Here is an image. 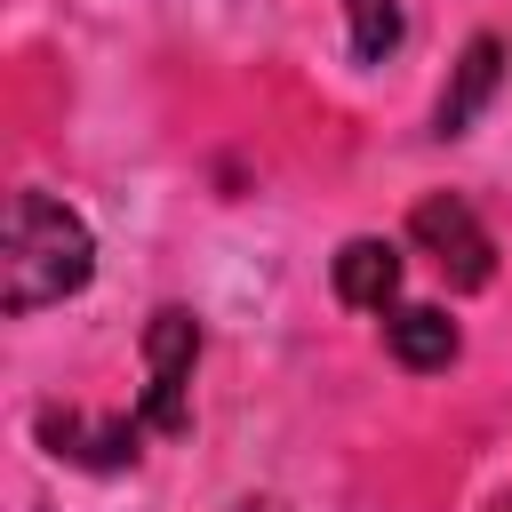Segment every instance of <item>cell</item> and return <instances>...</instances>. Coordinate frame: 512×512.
I'll list each match as a JSON object with an SVG mask.
<instances>
[{"mask_svg":"<svg viewBox=\"0 0 512 512\" xmlns=\"http://www.w3.org/2000/svg\"><path fill=\"white\" fill-rule=\"evenodd\" d=\"M96 272V240L88 224L48 200V192H16L8 200V256H0V304L24 320L40 304H64L72 288H88Z\"/></svg>","mask_w":512,"mask_h":512,"instance_id":"1","label":"cell"},{"mask_svg":"<svg viewBox=\"0 0 512 512\" xmlns=\"http://www.w3.org/2000/svg\"><path fill=\"white\" fill-rule=\"evenodd\" d=\"M192 360H200V328H192V312H152V328H144V400H136V424L144 432H184L192 424Z\"/></svg>","mask_w":512,"mask_h":512,"instance_id":"2","label":"cell"},{"mask_svg":"<svg viewBox=\"0 0 512 512\" xmlns=\"http://www.w3.org/2000/svg\"><path fill=\"white\" fill-rule=\"evenodd\" d=\"M408 240L456 280V288H488V272H496V240H488V224L456 200V192H432V200H416V216H408Z\"/></svg>","mask_w":512,"mask_h":512,"instance_id":"3","label":"cell"},{"mask_svg":"<svg viewBox=\"0 0 512 512\" xmlns=\"http://www.w3.org/2000/svg\"><path fill=\"white\" fill-rule=\"evenodd\" d=\"M328 280H336V296H344L352 312H384V304L400 296V248H392V240H344Z\"/></svg>","mask_w":512,"mask_h":512,"instance_id":"4","label":"cell"},{"mask_svg":"<svg viewBox=\"0 0 512 512\" xmlns=\"http://www.w3.org/2000/svg\"><path fill=\"white\" fill-rule=\"evenodd\" d=\"M384 344H392V360L400 368H448L456 360V320L440 312V304H400L392 320H384Z\"/></svg>","mask_w":512,"mask_h":512,"instance_id":"5","label":"cell"},{"mask_svg":"<svg viewBox=\"0 0 512 512\" xmlns=\"http://www.w3.org/2000/svg\"><path fill=\"white\" fill-rule=\"evenodd\" d=\"M496 64H504V48L480 32V40L464 48V64H456V88L440 96V136H464V128H472V112H480L488 88H496Z\"/></svg>","mask_w":512,"mask_h":512,"instance_id":"6","label":"cell"},{"mask_svg":"<svg viewBox=\"0 0 512 512\" xmlns=\"http://www.w3.org/2000/svg\"><path fill=\"white\" fill-rule=\"evenodd\" d=\"M352 8V56H384V48H400V0H344Z\"/></svg>","mask_w":512,"mask_h":512,"instance_id":"7","label":"cell"},{"mask_svg":"<svg viewBox=\"0 0 512 512\" xmlns=\"http://www.w3.org/2000/svg\"><path fill=\"white\" fill-rule=\"evenodd\" d=\"M248 512H272V504H248Z\"/></svg>","mask_w":512,"mask_h":512,"instance_id":"8","label":"cell"},{"mask_svg":"<svg viewBox=\"0 0 512 512\" xmlns=\"http://www.w3.org/2000/svg\"><path fill=\"white\" fill-rule=\"evenodd\" d=\"M496 512H512V496H504V504H496Z\"/></svg>","mask_w":512,"mask_h":512,"instance_id":"9","label":"cell"}]
</instances>
